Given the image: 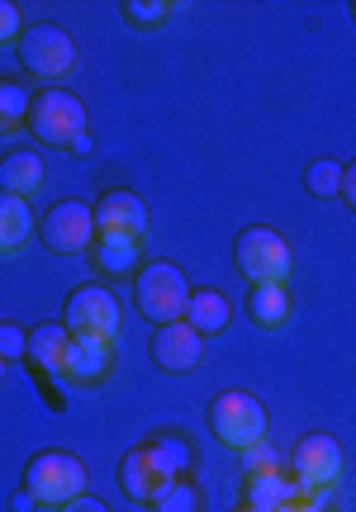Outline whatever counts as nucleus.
Listing matches in <instances>:
<instances>
[{
  "mask_svg": "<svg viewBox=\"0 0 356 512\" xmlns=\"http://www.w3.org/2000/svg\"><path fill=\"white\" fill-rule=\"evenodd\" d=\"M29 356V332L15 328V323H0V361H24Z\"/></svg>",
  "mask_w": 356,
  "mask_h": 512,
  "instance_id": "26",
  "label": "nucleus"
},
{
  "mask_svg": "<svg viewBox=\"0 0 356 512\" xmlns=\"http://www.w3.org/2000/svg\"><path fill=\"white\" fill-rule=\"evenodd\" d=\"M247 318L262 332L285 328L290 323V290L285 285H247Z\"/></svg>",
  "mask_w": 356,
  "mask_h": 512,
  "instance_id": "19",
  "label": "nucleus"
},
{
  "mask_svg": "<svg viewBox=\"0 0 356 512\" xmlns=\"http://www.w3.org/2000/svg\"><path fill=\"white\" fill-rule=\"evenodd\" d=\"M29 133L43 147H76L86 138V105L67 86H43L29 105Z\"/></svg>",
  "mask_w": 356,
  "mask_h": 512,
  "instance_id": "5",
  "label": "nucleus"
},
{
  "mask_svg": "<svg viewBox=\"0 0 356 512\" xmlns=\"http://www.w3.org/2000/svg\"><path fill=\"white\" fill-rule=\"evenodd\" d=\"M67 351H72V332H67V323H38V328H29V361H34L38 370L62 375Z\"/></svg>",
  "mask_w": 356,
  "mask_h": 512,
  "instance_id": "18",
  "label": "nucleus"
},
{
  "mask_svg": "<svg viewBox=\"0 0 356 512\" xmlns=\"http://www.w3.org/2000/svg\"><path fill=\"white\" fill-rule=\"evenodd\" d=\"M86 460L72 456V451H38V456L24 460V479L19 489L34 494L38 508H67L72 498L86 494Z\"/></svg>",
  "mask_w": 356,
  "mask_h": 512,
  "instance_id": "1",
  "label": "nucleus"
},
{
  "mask_svg": "<svg viewBox=\"0 0 356 512\" xmlns=\"http://www.w3.org/2000/svg\"><path fill=\"white\" fill-rule=\"evenodd\" d=\"M91 266L100 280H133L143 271V242L133 238H110V233H95L91 242Z\"/></svg>",
  "mask_w": 356,
  "mask_h": 512,
  "instance_id": "14",
  "label": "nucleus"
},
{
  "mask_svg": "<svg viewBox=\"0 0 356 512\" xmlns=\"http://www.w3.org/2000/svg\"><path fill=\"white\" fill-rule=\"evenodd\" d=\"M243 470L247 475H262V470H281V456H276V446L262 441V446H247L243 451Z\"/></svg>",
  "mask_w": 356,
  "mask_h": 512,
  "instance_id": "27",
  "label": "nucleus"
},
{
  "mask_svg": "<svg viewBox=\"0 0 356 512\" xmlns=\"http://www.w3.org/2000/svg\"><path fill=\"white\" fill-rule=\"evenodd\" d=\"M91 214H95V233L148 242L152 214H148V200H143L138 190H124V185H114V190H105V195L91 204Z\"/></svg>",
  "mask_w": 356,
  "mask_h": 512,
  "instance_id": "10",
  "label": "nucleus"
},
{
  "mask_svg": "<svg viewBox=\"0 0 356 512\" xmlns=\"http://www.w3.org/2000/svg\"><path fill=\"white\" fill-rule=\"evenodd\" d=\"M119 15L129 19V29H162L171 15H176V5H167V0H124L119 5Z\"/></svg>",
  "mask_w": 356,
  "mask_h": 512,
  "instance_id": "25",
  "label": "nucleus"
},
{
  "mask_svg": "<svg viewBox=\"0 0 356 512\" xmlns=\"http://www.w3.org/2000/svg\"><path fill=\"white\" fill-rule=\"evenodd\" d=\"M57 512H110V503H100V498L81 494V498H72V503H67V508H57Z\"/></svg>",
  "mask_w": 356,
  "mask_h": 512,
  "instance_id": "30",
  "label": "nucleus"
},
{
  "mask_svg": "<svg viewBox=\"0 0 356 512\" xmlns=\"http://www.w3.org/2000/svg\"><path fill=\"white\" fill-rule=\"evenodd\" d=\"M152 361L157 370H167V375H186V370L200 366V351H205V337L190 328L186 318H176V323H162V328L152 332Z\"/></svg>",
  "mask_w": 356,
  "mask_h": 512,
  "instance_id": "11",
  "label": "nucleus"
},
{
  "mask_svg": "<svg viewBox=\"0 0 356 512\" xmlns=\"http://www.w3.org/2000/svg\"><path fill=\"white\" fill-rule=\"evenodd\" d=\"M110 370H114V342L72 337L67 366H62V380H67V384H81V389H95L100 380H110Z\"/></svg>",
  "mask_w": 356,
  "mask_h": 512,
  "instance_id": "13",
  "label": "nucleus"
},
{
  "mask_svg": "<svg viewBox=\"0 0 356 512\" xmlns=\"http://www.w3.org/2000/svg\"><path fill=\"white\" fill-rule=\"evenodd\" d=\"M114 484H119V494L129 498V503L148 508V503L162 494V489H167L171 479L157 470V460L148 456V446L138 441V446H129V451L119 456V465H114Z\"/></svg>",
  "mask_w": 356,
  "mask_h": 512,
  "instance_id": "12",
  "label": "nucleus"
},
{
  "mask_svg": "<svg viewBox=\"0 0 356 512\" xmlns=\"http://www.w3.org/2000/svg\"><path fill=\"white\" fill-rule=\"evenodd\" d=\"M62 323L72 337H95V342H114L119 328H124V309L114 299L110 285H76L67 294V309H62Z\"/></svg>",
  "mask_w": 356,
  "mask_h": 512,
  "instance_id": "7",
  "label": "nucleus"
},
{
  "mask_svg": "<svg viewBox=\"0 0 356 512\" xmlns=\"http://www.w3.org/2000/svg\"><path fill=\"white\" fill-rule=\"evenodd\" d=\"M143 446L167 479H186L195 470V451H190L186 432H152V437H143Z\"/></svg>",
  "mask_w": 356,
  "mask_h": 512,
  "instance_id": "20",
  "label": "nucleus"
},
{
  "mask_svg": "<svg viewBox=\"0 0 356 512\" xmlns=\"http://www.w3.org/2000/svg\"><path fill=\"white\" fill-rule=\"evenodd\" d=\"M38 503H34V494H29V489H19L15 498H10V512H34Z\"/></svg>",
  "mask_w": 356,
  "mask_h": 512,
  "instance_id": "32",
  "label": "nucleus"
},
{
  "mask_svg": "<svg viewBox=\"0 0 356 512\" xmlns=\"http://www.w3.org/2000/svg\"><path fill=\"white\" fill-rule=\"evenodd\" d=\"M281 512H328V508H323L314 494H304V498H295V503H285Z\"/></svg>",
  "mask_w": 356,
  "mask_h": 512,
  "instance_id": "31",
  "label": "nucleus"
},
{
  "mask_svg": "<svg viewBox=\"0 0 356 512\" xmlns=\"http://www.w3.org/2000/svg\"><path fill=\"white\" fill-rule=\"evenodd\" d=\"M24 34V15H19L15 0H0V43H15Z\"/></svg>",
  "mask_w": 356,
  "mask_h": 512,
  "instance_id": "28",
  "label": "nucleus"
},
{
  "mask_svg": "<svg viewBox=\"0 0 356 512\" xmlns=\"http://www.w3.org/2000/svg\"><path fill=\"white\" fill-rule=\"evenodd\" d=\"M29 105H34V91L19 76H0V138L29 124Z\"/></svg>",
  "mask_w": 356,
  "mask_h": 512,
  "instance_id": "22",
  "label": "nucleus"
},
{
  "mask_svg": "<svg viewBox=\"0 0 356 512\" xmlns=\"http://www.w3.org/2000/svg\"><path fill=\"white\" fill-rule=\"evenodd\" d=\"M148 512H205V489L195 479H171L162 494L148 503Z\"/></svg>",
  "mask_w": 356,
  "mask_h": 512,
  "instance_id": "23",
  "label": "nucleus"
},
{
  "mask_svg": "<svg viewBox=\"0 0 356 512\" xmlns=\"http://www.w3.org/2000/svg\"><path fill=\"white\" fill-rule=\"evenodd\" d=\"M233 266L247 285H285L290 280V242L266 223L243 228L233 238Z\"/></svg>",
  "mask_w": 356,
  "mask_h": 512,
  "instance_id": "6",
  "label": "nucleus"
},
{
  "mask_svg": "<svg viewBox=\"0 0 356 512\" xmlns=\"http://www.w3.org/2000/svg\"><path fill=\"white\" fill-rule=\"evenodd\" d=\"M0 380H5V361H0Z\"/></svg>",
  "mask_w": 356,
  "mask_h": 512,
  "instance_id": "33",
  "label": "nucleus"
},
{
  "mask_svg": "<svg viewBox=\"0 0 356 512\" xmlns=\"http://www.w3.org/2000/svg\"><path fill=\"white\" fill-rule=\"evenodd\" d=\"M342 204H347V209H352L356 214V162H347L342 166V195H338Z\"/></svg>",
  "mask_w": 356,
  "mask_h": 512,
  "instance_id": "29",
  "label": "nucleus"
},
{
  "mask_svg": "<svg viewBox=\"0 0 356 512\" xmlns=\"http://www.w3.org/2000/svg\"><path fill=\"white\" fill-rule=\"evenodd\" d=\"M48 181V166L38 157L34 147H10L5 157H0V190L5 195H19V200H34L38 190Z\"/></svg>",
  "mask_w": 356,
  "mask_h": 512,
  "instance_id": "15",
  "label": "nucleus"
},
{
  "mask_svg": "<svg viewBox=\"0 0 356 512\" xmlns=\"http://www.w3.org/2000/svg\"><path fill=\"white\" fill-rule=\"evenodd\" d=\"M304 190H309L314 200H338L342 195V162L314 157V162L304 166Z\"/></svg>",
  "mask_w": 356,
  "mask_h": 512,
  "instance_id": "24",
  "label": "nucleus"
},
{
  "mask_svg": "<svg viewBox=\"0 0 356 512\" xmlns=\"http://www.w3.org/2000/svg\"><path fill=\"white\" fill-rule=\"evenodd\" d=\"M34 233H38V219H34V209H29V200L0 190V256L24 252Z\"/></svg>",
  "mask_w": 356,
  "mask_h": 512,
  "instance_id": "17",
  "label": "nucleus"
},
{
  "mask_svg": "<svg viewBox=\"0 0 356 512\" xmlns=\"http://www.w3.org/2000/svg\"><path fill=\"white\" fill-rule=\"evenodd\" d=\"M347 470V456H342L338 437H328V432H304L295 441V451H290V475L300 484L304 494H323V489H333Z\"/></svg>",
  "mask_w": 356,
  "mask_h": 512,
  "instance_id": "9",
  "label": "nucleus"
},
{
  "mask_svg": "<svg viewBox=\"0 0 356 512\" xmlns=\"http://www.w3.org/2000/svg\"><path fill=\"white\" fill-rule=\"evenodd\" d=\"M15 62L29 76H34V81H48V86H57L62 76L76 72L81 53H76V38L67 34L62 24L38 19V24H29V29L15 38Z\"/></svg>",
  "mask_w": 356,
  "mask_h": 512,
  "instance_id": "2",
  "label": "nucleus"
},
{
  "mask_svg": "<svg viewBox=\"0 0 356 512\" xmlns=\"http://www.w3.org/2000/svg\"><path fill=\"white\" fill-rule=\"evenodd\" d=\"M233 512H252V508H233Z\"/></svg>",
  "mask_w": 356,
  "mask_h": 512,
  "instance_id": "35",
  "label": "nucleus"
},
{
  "mask_svg": "<svg viewBox=\"0 0 356 512\" xmlns=\"http://www.w3.org/2000/svg\"><path fill=\"white\" fill-rule=\"evenodd\" d=\"M38 242L57 256H81L91 252L95 242V214L86 200H57L43 209V219H38Z\"/></svg>",
  "mask_w": 356,
  "mask_h": 512,
  "instance_id": "8",
  "label": "nucleus"
},
{
  "mask_svg": "<svg viewBox=\"0 0 356 512\" xmlns=\"http://www.w3.org/2000/svg\"><path fill=\"white\" fill-rule=\"evenodd\" d=\"M205 422L228 451H247V446H262L266 441V408H262V399L247 394V389L214 394L205 408Z\"/></svg>",
  "mask_w": 356,
  "mask_h": 512,
  "instance_id": "4",
  "label": "nucleus"
},
{
  "mask_svg": "<svg viewBox=\"0 0 356 512\" xmlns=\"http://www.w3.org/2000/svg\"><path fill=\"white\" fill-rule=\"evenodd\" d=\"M133 304L148 323H176L186 318V304H190V280L176 261H148L143 271L133 275Z\"/></svg>",
  "mask_w": 356,
  "mask_h": 512,
  "instance_id": "3",
  "label": "nucleus"
},
{
  "mask_svg": "<svg viewBox=\"0 0 356 512\" xmlns=\"http://www.w3.org/2000/svg\"><path fill=\"white\" fill-rule=\"evenodd\" d=\"M295 498H304V489L285 470H262V475L243 479V508H252V512H281Z\"/></svg>",
  "mask_w": 356,
  "mask_h": 512,
  "instance_id": "16",
  "label": "nucleus"
},
{
  "mask_svg": "<svg viewBox=\"0 0 356 512\" xmlns=\"http://www.w3.org/2000/svg\"><path fill=\"white\" fill-rule=\"evenodd\" d=\"M186 323L200 332V337H219V332L233 323V304H228L219 290H190Z\"/></svg>",
  "mask_w": 356,
  "mask_h": 512,
  "instance_id": "21",
  "label": "nucleus"
},
{
  "mask_svg": "<svg viewBox=\"0 0 356 512\" xmlns=\"http://www.w3.org/2000/svg\"><path fill=\"white\" fill-rule=\"evenodd\" d=\"M352 19H356V0H352Z\"/></svg>",
  "mask_w": 356,
  "mask_h": 512,
  "instance_id": "34",
  "label": "nucleus"
}]
</instances>
